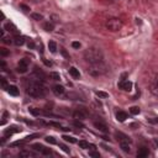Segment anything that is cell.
<instances>
[{"mask_svg":"<svg viewBox=\"0 0 158 158\" xmlns=\"http://www.w3.org/2000/svg\"><path fill=\"white\" fill-rule=\"evenodd\" d=\"M84 59H85V62H88L89 64L99 63V62H103L104 54L101 52V49H99V48L89 47V48H87L84 52Z\"/></svg>","mask_w":158,"mask_h":158,"instance_id":"cell-1","label":"cell"},{"mask_svg":"<svg viewBox=\"0 0 158 158\" xmlns=\"http://www.w3.org/2000/svg\"><path fill=\"white\" fill-rule=\"evenodd\" d=\"M126 119H127V114L125 113V111H119V113H116V120H117L119 122H124Z\"/></svg>","mask_w":158,"mask_h":158,"instance_id":"cell-14","label":"cell"},{"mask_svg":"<svg viewBox=\"0 0 158 158\" xmlns=\"http://www.w3.org/2000/svg\"><path fill=\"white\" fill-rule=\"evenodd\" d=\"M49 77L52 78L53 80H59V79H61V76H59V73H57V72H51Z\"/></svg>","mask_w":158,"mask_h":158,"instance_id":"cell-29","label":"cell"},{"mask_svg":"<svg viewBox=\"0 0 158 158\" xmlns=\"http://www.w3.org/2000/svg\"><path fill=\"white\" fill-rule=\"evenodd\" d=\"M79 147L83 148V150H87V148H89V143H88L87 141H79Z\"/></svg>","mask_w":158,"mask_h":158,"instance_id":"cell-31","label":"cell"},{"mask_svg":"<svg viewBox=\"0 0 158 158\" xmlns=\"http://www.w3.org/2000/svg\"><path fill=\"white\" fill-rule=\"evenodd\" d=\"M151 122H156V124H158V117L157 119H155V120H150Z\"/></svg>","mask_w":158,"mask_h":158,"instance_id":"cell-47","label":"cell"},{"mask_svg":"<svg viewBox=\"0 0 158 158\" xmlns=\"http://www.w3.org/2000/svg\"><path fill=\"white\" fill-rule=\"evenodd\" d=\"M131 142H127V141H122L120 142V147H121V150L126 153H130L131 152V145H130Z\"/></svg>","mask_w":158,"mask_h":158,"instance_id":"cell-12","label":"cell"},{"mask_svg":"<svg viewBox=\"0 0 158 158\" xmlns=\"http://www.w3.org/2000/svg\"><path fill=\"white\" fill-rule=\"evenodd\" d=\"M95 95L101 98V99H106V98H109V94L105 91H95Z\"/></svg>","mask_w":158,"mask_h":158,"instance_id":"cell-26","label":"cell"},{"mask_svg":"<svg viewBox=\"0 0 158 158\" xmlns=\"http://www.w3.org/2000/svg\"><path fill=\"white\" fill-rule=\"evenodd\" d=\"M31 17L34 19V20H36V21H41L43 19V16L41 15V14H37V12H34V14H31Z\"/></svg>","mask_w":158,"mask_h":158,"instance_id":"cell-27","label":"cell"},{"mask_svg":"<svg viewBox=\"0 0 158 158\" xmlns=\"http://www.w3.org/2000/svg\"><path fill=\"white\" fill-rule=\"evenodd\" d=\"M150 91L155 96H158V83L157 82H153L152 84L150 85Z\"/></svg>","mask_w":158,"mask_h":158,"instance_id":"cell-19","label":"cell"},{"mask_svg":"<svg viewBox=\"0 0 158 158\" xmlns=\"http://www.w3.org/2000/svg\"><path fill=\"white\" fill-rule=\"evenodd\" d=\"M73 117L76 120H80V121H83V120H85L88 117V114L83 109H78L73 113Z\"/></svg>","mask_w":158,"mask_h":158,"instance_id":"cell-8","label":"cell"},{"mask_svg":"<svg viewBox=\"0 0 158 158\" xmlns=\"http://www.w3.org/2000/svg\"><path fill=\"white\" fill-rule=\"evenodd\" d=\"M74 125H76L77 127H84L83 126V124L80 122V120H76V121H74Z\"/></svg>","mask_w":158,"mask_h":158,"instance_id":"cell-38","label":"cell"},{"mask_svg":"<svg viewBox=\"0 0 158 158\" xmlns=\"http://www.w3.org/2000/svg\"><path fill=\"white\" fill-rule=\"evenodd\" d=\"M38 52H40V53L43 52V46H42V43H41V42H40V45H38Z\"/></svg>","mask_w":158,"mask_h":158,"instance_id":"cell-45","label":"cell"},{"mask_svg":"<svg viewBox=\"0 0 158 158\" xmlns=\"http://www.w3.org/2000/svg\"><path fill=\"white\" fill-rule=\"evenodd\" d=\"M0 82H1V87L4 89H8V83H6V79L5 78H0Z\"/></svg>","mask_w":158,"mask_h":158,"instance_id":"cell-35","label":"cell"},{"mask_svg":"<svg viewBox=\"0 0 158 158\" xmlns=\"http://www.w3.org/2000/svg\"><path fill=\"white\" fill-rule=\"evenodd\" d=\"M116 137H117V140L120 142H122V141H127V142H131V138L127 137L126 135H124L121 132H116Z\"/></svg>","mask_w":158,"mask_h":158,"instance_id":"cell-21","label":"cell"},{"mask_svg":"<svg viewBox=\"0 0 158 158\" xmlns=\"http://www.w3.org/2000/svg\"><path fill=\"white\" fill-rule=\"evenodd\" d=\"M61 53L64 56V57H66V58H68L69 59V54L67 53V51H66V48H61Z\"/></svg>","mask_w":158,"mask_h":158,"instance_id":"cell-36","label":"cell"},{"mask_svg":"<svg viewBox=\"0 0 158 158\" xmlns=\"http://www.w3.org/2000/svg\"><path fill=\"white\" fill-rule=\"evenodd\" d=\"M46 141H47L48 143H51V145H56V143H57V141H56L54 137H52V136H47L46 137Z\"/></svg>","mask_w":158,"mask_h":158,"instance_id":"cell-34","label":"cell"},{"mask_svg":"<svg viewBox=\"0 0 158 158\" xmlns=\"http://www.w3.org/2000/svg\"><path fill=\"white\" fill-rule=\"evenodd\" d=\"M27 94L32 98H40L45 95V87L41 82L32 80L27 87Z\"/></svg>","mask_w":158,"mask_h":158,"instance_id":"cell-2","label":"cell"},{"mask_svg":"<svg viewBox=\"0 0 158 158\" xmlns=\"http://www.w3.org/2000/svg\"><path fill=\"white\" fill-rule=\"evenodd\" d=\"M130 113H131L132 115H138V114L141 113V110H140L138 106H132V108L130 109Z\"/></svg>","mask_w":158,"mask_h":158,"instance_id":"cell-28","label":"cell"},{"mask_svg":"<svg viewBox=\"0 0 158 158\" xmlns=\"http://www.w3.org/2000/svg\"><path fill=\"white\" fill-rule=\"evenodd\" d=\"M72 47L73 48H79L80 47V43L77 42V41H74V42H72Z\"/></svg>","mask_w":158,"mask_h":158,"instance_id":"cell-40","label":"cell"},{"mask_svg":"<svg viewBox=\"0 0 158 158\" xmlns=\"http://www.w3.org/2000/svg\"><path fill=\"white\" fill-rule=\"evenodd\" d=\"M122 25H124L122 21L120 20L119 17H110V19H108V21H106V24H105L106 29L111 32H116V31L121 30Z\"/></svg>","mask_w":158,"mask_h":158,"instance_id":"cell-4","label":"cell"},{"mask_svg":"<svg viewBox=\"0 0 158 158\" xmlns=\"http://www.w3.org/2000/svg\"><path fill=\"white\" fill-rule=\"evenodd\" d=\"M94 127L95 128H98L99 131H101V132H104V133H106V132H109V128H108V126H106L105 124H103V122H94Z\"/></svg>","mask_w":158,"mask_h":158,"instance_id":"cell-10","label":"cell"},{"mask_svg":"<svg viewBox=\"0 0 158 158\" xmlns=\"http://www.w3.org/2000/svg\"><path fill=\"white\" fill-rule=\"evenodd\" d=\"M29 110H30V113H31L32 115H35V116H40V115H42V111H41V110H38V109L30 108Z\"/></svg>","mask_w":158,"mask_h":158,"instance_id":"cell-25","label":"cell"},{"mask_svg":"<svg viewBox=\"0 0 158 158\" xmlns=\"http://www.w3.org/2000/svg\"><path fill=\"white\" fill-rule=\"evenodd\" d=\"M48 125H51V126H54V127H58V128H61V130H69L67 127H63L61 124H58V122H53V121H51Z\"/></svg>","mask_w":158,"mask_h":158,"instance_id":"cell-32","label":"cell"},{"mask_svg":"<svg viewBox=\"0 0 158 158\" xmlns=\"http://www.w3.org/2000/svg\"><path fill=\"white\" fill-rule=\"evenodd\" d=\"M155 82H157V83H158V74H157L156 78H155Z\"/></svg>","mask_w":158,"mask_h":158,"instance_id":"cell-48","label":"cell"},{"mask_svg":"<svg viewBox=\"0 0 158 158\" xmlns=\"http://www.w3.org/2000/svg\"><path fill=\"white\" fill-rule=\"evenodd\" d=\"M64 141H67V142H71V143H77V140L74 137H72V136H67V135H64V136L62 137Z\"/></svg>","mask_w":158,"mask_h":158,"instance_id":"cell-24","label":"cell"},{"mask_svg":"<svg viewBox=\"0 0 158 158\" xmlns=\"http://www.w3.org/2000/svg\"><path fill=\"white\" fill-rule=\"evenodd\" d=\"M69 74H71L74 79H78L79 77H80V73H79V71H78L76 67H71V68H69Z\"/></svg>","mask_w":158,"mask_h":158,"instance_id":"cell-20","label":"cell"},{"mask_svg":"<svg viewBox=\"0 0 158 158\" xmlns=\"http://www.w3.org/2000/svg\"><path fill=\"white\" fill-rule=\"evenodd\" d=\"M48 48H49V51L52 53L57 52V45H56L54 41H49V42H48Z\"/></svg>","mask_w":158,"mask_h":158,"instance_id":"cell-23","label":"cell"},{"mask_svg":"<svg viewBox=\"0 0 158 158\" xmlns=\"http://www.w3.org/2000/svg\"><path fill=\"white\" fill-rule=\"evenodd\" d=\"M52 91H53L54 95L62 96V95L64 94V91H66V89H64V87H62V85H54L53 89H52Z\"/></svg>","mask_w":158,"mask_h":158,"instance_id":"cell-9","label":"cell"},{"mask_svg":"<svg viewBox=\"0 0 158 158\" xmlns=\"http://www.w3.org/2000/svg\"><path fill=\"white\" fill-rule=\"evenodd\" d=\"M20 131H21V128H19L17 126H11V127H9L8 130H5L4 135H5V137H8V136H11L12 133H16V132H20Z\"/></svg>","mask_w":158,"mask_h":158,"instance_id":"cell-11","label":"cell"},{"mask_svg":"<svg viewBox=\"0 0 158 158\" xmlns=\"http://www.w3.org/2000/svg\"><path fill=\"white\" fill-rule=\"evenodd\" d=\"M19 157H27V158H32L35 157V153L34 152H30V151H21L20 153H19Z\"/></svg>","mask_w":158,"mask_h":158,"instance_id":"cell-22","label":"cell"},{"mask_svg":"<svg viewBox=\"0 0 158 158\" xmlns=\"http://www.w3.org/2000/svg\"><path fill=\"white\" fill-rule=\"evenodd\" d=\"M27 47H29L30 49H34L35 48V43L32 42V41H29V42H27Z\"/></svg>","mask_w":158,"mask_h":158,"instance_id":"cell-39","label":"cell"},{"mask_svg":"<svg viewBox=\"0 0 158 158\" xmlns=\"http://www.w3.org/2000/svg\"><path fill=\"white\" fill-rule=\"evenodd\" d=\"M29 64H30V61L29 59H21L20 62H19L17 64V72L19 73H26L27 72V69H29Z\"/></svg>","mask_w":158,"mask_h":158,"instance_id":"cell-5","label":"cell"},{"mask_svg":"<svg viewBox=\"0 0 158 158\" xmlns=\"http://www.w3.org/2000/svg\"><path fill=\"white\" fill-rule=\"evenodd\" d=\"M42 61H43V63H45V64H46V66H47V67H51V66H52V63H51V62H48V61H47V59H46V58H43Z\"/></svg>","mask_w":158,"mask_h":158,"instance_id":"cell-44","label":"cell"},{"mask_svg":"<svg viewBox=\"0 0 158 158\" xmlns=\"http://www.w3.org/2000/svg\"><path fill=\"white\" fill-rule=\"evenodd\" d=\"M0 54H1L3 57H8V56H10V51L3 47V48H0Z\"/></svg>","mask_w":158,"mask_h":158,"instance_id":"cell-30","label":"cell"},{"mask_svg":"<svg viewBox=\"0 0 158 158\" xmlns=\"http://www.w3.org/2000/svg\"><path fill=\"white\" fill-rule=\"evenodd\" d=\"M32 148H34L35 151H37L38 153H41V155H45V156H49L51 153H52L49 148H46L42 145H40V143H36V145H34V146H32Z\"/></svg>","mask_w":158,"mask_h":158,"instance_id":"cell-7","label":"cell"},{"mask_svg":"<svg viewBox=\"0 0 158 158\" xmlns=\"http://www.w3.org/2000/svg\"><path fill=\"white\" fill-rule=\"evenodd\" d=\"M89 156H90V157L99 158V157H100V153H99V152H96L95 150H91V151H89Z\"/></svg>","mask_w":158,"mask_h":158,"instance_id":"cell-33","label":"cell"},{"mask_svg":"<svg viewBox=\"0 0 158 158\" xmlns=\"http://www.w3.org/2000/svg\"><path fill=\"white\" fill-rule=\"evenodd\" d=\"M6 90H8L9 94L12 95V96H17L19 95V89H17V87H15V85H9Z\"/></svg>","mask_w":158,"mask_h":158,"instance_id":"cell-15","label":"cell"},{"mask_svg":"<svg viewBox=\"0 0 158 158\" xmlns=\"http://www.w3.org/2000/svg\"><path fill=\"white\" fill-rule=\"evenodd\" d=\"M5 29H6L9 32H12V34H15V36L19 35V31H17V29H16V26L12 25V24H10V22H8V24L5 25Z\"/></svg>","mask_w":158,"mask_h":158,"instance_id":"cell-17","label":"cell"},{"mask_svg":"<svg viewBox=\"0 0 158 158\" xmlns=\"http://www.w3.org/2000/svg\"><path fill=\"white\" fill-rule=\"evenodd\" d=\"M59 147H61L66 153H69V148H68L67 146H64V145H62V143H59Z\"/></svg>","mask_w":158,"mask_h":158,"instance_id":"cell-37","label":"cell"},{"mask_svg":"<svg viewBox=\"0 0 158 158\" xmlns=\"http://www.w3.org/2000/svg\"><path fill=\"white\" fill-rule=\"evenodd\" d=\"M14 43H15L16 46H22L25 43V37L20 36V35H16L15 38H14Z\"/></svg>","mask_w":158,"mask_h":158,"instance_id":"cell-16","label":"cell"},{"mask_svg":"<svg viewBox=\"0 0 158 158\" xmlns=\"http://www.w3.org/2000/svg\"><path fill=\"white\" fill-rule=\"evenodd\" d=\"M43 30L47 31V32H52L54 30V24L52 21H48V22H45L43 24Z\"/></svg>","mask_w":158,"mask_h":158,"instance_id":"cell-18","label":"cell"},{"mask_svg":"<svg viewBox=\"0 0 158 158\" xmlns=\"http://www.w3.org/2000/svg\"><path fill=\"white\" fill-rule=\"evenodd\" d=\"M20 8H21V9H24V11H29V10H30V8H29V6H26L25 4H20Z\"/></svg>","mask_w":158,"mask_h":158,"instance_id":"cell-42","label":"cell"},{"mask_svg":"<svg viewBox=\"0 0 158 158\" xmlns=\"http://www.w3.org/2000/svg\"><path fill=\"white\" fill-rule=\"evenodd\" d=\"M51 17H52V22H53V24H54V22H59V17L58 16H56V15H52V16H51Z\"/></svg>","mask_w":158,"mask_h":158,"instance_id":"cell-43","label":"cell"},{"mask_svg":"<svg viewBox=\"0 0 158 158\" xmlns=\"http://www.w3.org/2000/svg\"><path fill=\"white\" fill-rule=\"evenodd\" d=\"M141 22H142V21H141V19H138V17H137V19H136V24H137V25H140Z\"/></svg>","mask_w":158,"mask_h":158,"instance_id":"cell-46","label":"cell"},{"mask_svg":"<svg viewBox=\"0 0 158 158\" xmlns=\"http://www.w3.org/2000/svg\"><path fill=\"white\" fill-rule=\"evenodd\" d=\"M106 72H108V66H106L104 62H99V63L90 64L89 68H88V73H89L91 77L104 76Z\"/></svg>","mask_w":158,"mask_h":158,"instance_id":"cell-3","label":"cell"},{"mask_svg":"<svg viewBox=\"0 0 158 158\" xmlns=\"http://www.w3.org/2000/svg\"><path fill=\"white\" fill-rule=\"evenodd\" d=\"M132 87H133L132 82L127 80V79H124V80L121 79V80L119 82V88H120V89H122V90H125V91H131Z\"/></svg>","mask_w":158,"mask_h":158,"instance_id":"cell-6","label":"cell"},{"mask_svg":"<svg viewBox=\"0 0 158 158\" xmlns=\"http://www.w3.org/2000/svg\"><path fill=\"white\" fill-rule=\"evenodd\" d=\"M148 155H150V151H148L147 147H141L140 150L137 151V157H140V158L148 157Z\"/></svg>","mask_w":158,"mask_h":158,"instance_id":"cell-13","label":"cell"},{"mask_svg":"<svg viewBox=\"0 0 158 158\" xmlns=\"http://www.w3.org/2000/svg\"><path fill=\"white\" fill-rule=\"evenodd\" d=\"M6 119H8V113L5 111V113H4V115H3V121H1V125H4L6 122Z\"/></svg>","mask_w":158,"mask_h":158,"instance_id":"cell-41","label":"cell"}]
</instances>
